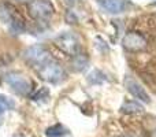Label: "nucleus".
I'll return each instance as SVG.
<instances>
[{
  "label": "nucleus",
  "instance_id": "nucleus-7",
  "mask_svg": "<svg viewBox=\"0 0 156 137\" xmlns=\"http://www.w3.org/2000/svg\"><path fill=\"white\" fill-rule=\"evenodd\" d=\"M125 86H126L127 92H129L132 96H134L136 99L141 100V102H144V103H151L149 95L147 93L145 88H143V86L138 84V81H136L133 77L126 75V78H125Z\"/></svg>",
  "mask_w": 156,
  "mask_h": 137
},
{
  "label": "nucleus",
  "instance_id": "nucleus-6",
  "mask_svg": "<svg viewBox=\"0 0 156 137\" xmlns=\"http://www.w3.org/2000/svg\"><path fill=\"white\" fill-rule=\"evenodd\" d=\"M2 13L4 14L5 21L10 25V29L15 33H23L26 29V23H25V19L15 8L11 4H4L2 8Z\"/></svg>",
  "mask_w": 156,
  "mask_h": 137
},
{
  "label": "nucleus",
  "instance_id": "nucleus-3",
  "mask_svg": "<svg viewBox=\"0 0 156 137\" xmlns=\"http://www.w3.org/2000/svg\"><path fill=\"white\" fill-rule=\"evenodd\" d=\"M55 45H58L63 52L71 56L80 55L81 51V41L77 34L71 32H60L56 37L54 38Z\"/></svg>",
  "mask_w": 156,
  "mask_h": 137
},
{
  "label": "nucleus",
  "instance_id": "nucleus-16",
  "mask_svg": "<svg viewBox=\"0 0 156 137\" xmlns=\"http://www.w3.org/2000/svg\"><path fill=\"white\" fill-rule=\"evenodd\" d=\"M4 113H5V110H3V108L0 107V125L3 124V115H4Z\"/></svg>",
  "mask_w": 156,
  "mask_h": 137
},
{
  "label": "nucleus",
  "instance_id": "nucleus-18",
  "mask_svg": "<svg viewBox=\"0 0 156 137\" xmlns=\"http://www.w3.org/2000/svg\"><path fill=\"white\" fill-rule=\"evenodd\" d=\"M18 2H29V0H18Z\"/></svg>",
  "mask_w": 156,
  "mask_h": 137
},
{
  "label": "nucleus",
  "instance_id": "nucleus-15",
  "mask_svg": "<svg viewBox=\"0 0 156 137\" xmlns=\"http://www.w3.org/2000/svg\"><path fill=\"white\" fill-rule=\"evenodd\" d=\"M66 21H67L69 23H77V15L73 11H67V13H66Z\"/></svg>",
  "mask_w": 156,
  "mask_h": 137
},
{
  "label": "nucleus",
  "instance_id": "nucleus-5",
  "mask_svg": "<svg viewBox=\"0 0 156 137\" xmlns=\"http://www.w3.org/2000/svg\"><path fill=\"white\" fill-rule=\"evenodd\" d=\"M25 60L29 63L32 67H40L44 62H47L48 59H51V55L49 52L44 48L41 44H36L32 45L30 48H27L25 51Z\"/></svg>",
  "mask_w": 156,
  "mask_h": 137
},
{
  "label": "nucleus",
  "instance_id": "nucleus-2",
  "mask_svg": "<svg viewBox=\"0 0 156 137\" xmlns=\"http://www.w3.org/2000/svg\"><path fill=\"white\" fill-rule=\"evenodd\" d=\"M27 13L34 21L44 23L54 16L55 7L49 0H32L27 4Z\"/></svg>",
  "mask_w": 156,
  "mask_h": 137
},
{
  "label": "nucleus",
  "instance_id": "nucleus-8",
  "mask_svg": "<svg viewBox=\"0 0 156 137\" xmlns=\"http://www.w3.org/2000/svg\"><path fill=\"white\" fill-rule=\"evenodd\" d=\"M99 5L110 14H122L130 7L129 0H97Z\"/></svg>",
  "mask_w": 156,
  "mask_h": 137
},
{
  "label": "nucleus",
  "instance_id": "nucleus-13",
  "mask_svg": "<svg viewBox=\"0 0 156 137\" xmlns=\"http://www.w3.org/2000/svg\"><path fill=\"white\" fill-rule=\"evenodd\" d=\"M0 107L5 111L12 110V108L15 107V103H14L12 99H10V97L5 96V95H0Z\"/></svg>",
  "mask_w": 156,
  "mask_h": 137
},
{
  "label": "nucleus",
  "instance_id": "nucleus-4",
  "mask_svg": "<svg viewBox=\"0 0 156 137\" xmlns=\"http://www.w3.org/2000/svg\"><path fill=\"white\" fill-rule=\"evenodd\" d=\"M3 81L15 92L19 96H26L30 92V82L25 75H22L21 73L16 71H8L7 74H4Z\"/></svg>",
  "mask_w": 156,
  "mask_h": 137
},
{
  "label": "nucleus",
  "instance_id": "nucleus-9",
  "mask_svg": "<svg viewBox=\"0 0 156 137\" xmlns=\"http://www.w3.org/2000/svg\"><path fill=\"white\" fill-rule=\"evenodd\" d=\"M121 111L122 113H127V114H138V113H143L144 107L138 102H136V100H126L122 104Z\"/></svg>",
  "mask_w": 156,
  "mask_h": 137
},
{
  "label": "nucleus",
  "instance_id": "nucleus-17",
  "mask_svg": "<svg viewBox=\"0 0 156 137\" xmlns=\"http://www.w3.org/2000/svg\"><path fill=\"white\" fill-rule=\"evenodd\" d=\"M116 137H134V136H132V135H121V136H116Z\"/></svg>",
  "mask_w": 156,
  "mask_h": 137
},
{
  "label": "nucleus",
  "instance_id": "nucleus-12",
  "mask_svg": "<svg viewBox=\"0 0 156 137\" xmlns=\"http://www.w3.org/2000/svg\"><path fill=\"white\" fill-rule=\"evenodd\" d=\"M73 66L74 69L77 70V71H82V70L86 69V66H88V59H83V55L80 54L77 55V56H74V60H73Z\"/></svg>",
  "mask_w": 156,
  "mask_h": 137
},
{
  "label": "nucleus",
  "instance_id": "nucleus-11",
  "mask_svg": "<svg viewBox=\"0 0 156 137\" xmlns=\"http://www.w3.org/2000/svg\"><path fill=\"white\" fill-rule=\"evenodd\" d=\"M88 81L90 84H93V85H99V84L105 81V75H104V73H101L100 70L96 69L88 75Z\"/></svg>",
  "mask_w": 156,
  "mask_h": 137
},
{
  "label": "nucleus",
  "instance_id": "nucleus-10",
  "mask_svg": "<svg viewBox=\"0 0 156 137\" xmlns=\"http://www.w3.org/2000/svg\"><path fill=\"white\" fill-rule=\"evenodd\" d=\"M66 135H69V130L66 129L62 124H56V125H54V126L48 128V129L45 130L47 137H63Z\"/></svg>",
  "mask_w": 156,
  "mask_h": 137
},
{
  "label": "nucleus",
  "instance_id": "nucleus-20",
  "mask_svg": "<svg viewBox=\"0 0 156 137\" xmlns=\"http://www.w3.org/2000/svg\"><path fill=\"white\" fill-rule=\"evenodd\" d=\"M14 137H22V136H18V135H16V136H14Z\"/></svg>",
  "mask_w": 156,
  "mask_h": 137
},
{
  "label": "nucleus",
  "instance_id": "nucleus-14",
  "mask_svg": "<svg viewBox=\"0 0 156 137\" xmlns=\"http://www.w3.org/2000/svg\"><path fill=\"white\" fill-rule=\"evenodd\" d=\"M49 95V91L47 88H40L37 92L32 95V99L33 100H40V99H47Z\"/></svg>",
  "mask_w": 156,
  "mask_h": 137
},
{
  "label": "nucleus",
  "instance_id": "nucleus-19",
  "mask_svg": "<svg viewBox=\"0 0 156 137\" xmlns=\"http://www.w3.org/2000/svg\"><path fill=\"white\" fill-rule=\"evenodd\" d=\"M151 5H156V2H154V3H152V4Z\"/></svg>",
  "mask_w": 156,
  "mask_h": 137
},
{
  "label": "nucleus",
  "instance_id": "nucleus-1",
  "mask_svg": "<svg viewBox=\"0 0 156 137\" xmlns=\"http://www.w3.org/2000/svg\"><path fill=\"white\" fill-rule=\"evenodd\" d=\"M37 74L40 75L41 80L47 81V82L52 84V85H58L62 81L66 80V71L56 60L48 59L47 62H44L40 67L37 69Z\"/></svg>",
  "mask_w": 156,
  "mask_h": 137
}]
</instances>
